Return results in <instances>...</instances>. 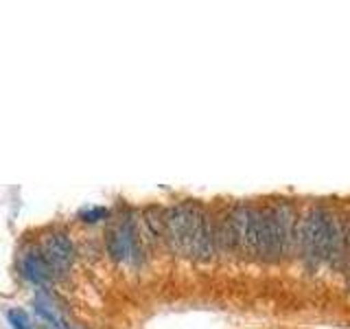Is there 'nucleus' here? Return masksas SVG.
<instances>
[{
	"instance_id": "1",
	"label": "nucleus",
	"mask_w": 350,
	"mask_h": 329,
	"mask_svg": "<svg viewBox=\"0 0 350 329\" xmlns=\"http://www.w3.org/2000/svg\"><path fill=\"white\" fill-rule=\"evenodd\" d=\"M204 208L197 202H178L162 208V241L175 257H189Z\"/></svg>"
},
{
	"instance_id": "2",
	"label": "nucleus",
	"mask_w": 350,
	"mask_h": 329,
	"mask_svg": "<svg viewBox=\"0 0 350 329\" xmlns=\"http://www.w3.org/2000/svg\"><path fill=\"white\" fill-rule=\"evenodd\" d=\"M142 246H145V241H142L140 224L134 213L125 211L118 213L114 219H109L105 230V250L114 261L140 263L142 257H145Z\"/></svg>"
},
{
	"instance_id": "3",
	"label": "nucleus",
	"mask_w": 350,
	"mask_h": 329,
	"mask_svg": "<svg viewBox=\"0 0 350 329\" xmlns=\"http://www.w3.org/2000/svg\"><path fill=\"white\" fill-rule=\"evenodd\" d=\"M326 244H328V215L322 208H311L298 224L295 252L302 257L306 268L317 270L326 259Z\"/></svg>"
},
{
	"instance_id": "4",
	"label": "nucleus",
	"mask_w": 350,
	"mask_h": 329,
	"mask_svg": "<svg viewBox=\"0 0 350 329\" xmlns=\"http://www.w3.org/2000/svg\"><path fill=\"white\" fill-rule=\"evenodd\" d=\"M38 250L42 252V257L46 259V263L51 266L55 277L68 274L75 259H77V250H75L70 235L66 233V230H59V228L46 230L44 237L40 239Z\"/></svg>"
},
{
	"instance_id": "5",
	"label": "nucleus",
	"mask_w": 350,
	"mask_h": 329,
	"mask_svg": "<svg viewBox=\"0 0 350 329\" xmlns=\"http://www.w3.org/2000/svg\"><path fill=\"white\" fill-rule=\"evenodd\" d=\"M271 215H273V222H276L282 257L295 255V233H298L295 208L289 202H278L276 206H271Z\"/></svg>"
},
{
	"instance_id": "6",
	"label": "nucleus",
	"mask_w": 350,
	"mask_h": 329,
	"mask_svg": "<svg viewBox=\"0 0 350 329\" xmlns=\"http://www.w3.org/2000/svg\"><path fill=\"white\" fill-rule=\"evenodd\" d=\"M18 270L22 274V279L33 283V285H49L55 279L51 266L46 263V259L42 257V252L38 250V246L25 250L18 257Z\"/></svg>"
},
{
	"instance_id": "7",
	"label": "nucleus",
	"mask_w": 350,
	"mask_h": 329,
	"mask_svg": "<svg viewBox=\"0 0 350 329\" xmlns=\"http://www.w3.org/2000/svg\"><path fill=\"white\" fill-rule=\"evenodd\" d=\"M7 321L14 329H31V318L25 310H9Z\"/></svg>"
},
{
	"instance_id": "8",
	"label": "nucleus",
	"mask_w": 350,
	"mask_h": 329,
	"mask_svg": "<svg viewBox=\"0 0 350 329\" xmlns=\"http://www.w3.org/2000/svg\"><path fill=\"white\" fill-rule=\"evenodd\" d=\"M107 208H90V211H83L81 219L85 224H94V222H101V219H107Z\"/></svg>"
},
{
	"instance_id": "9",
	"label": "nucleus",
	"mask_w": 350,
	"mask_h": 329,
	"mask_svg": "<svg viewBox=\"0 0 350 329\" xmlns=\"http://www.w3.org/2000/svg\"><path fill=\"white\" fill-rule=\"evenodd\" d=\"M346 259L344 263H348V285H350V230H348V235H346Z\"/></svg>"
}]
</instances>
